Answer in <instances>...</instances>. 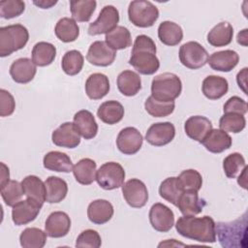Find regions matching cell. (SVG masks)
I'll list each match as a JSON object with an SVG mask.
<instances>
[{
    "instance_id": "1",
    "label": "cell",
    "mask_w": 248,
    "mask_h": 248,
    "mask_svg": "<svg viewBox=\"0 0 248 248\" xmlns=\"http://www.w3.org/2000/svg\"><path fill=\"white\" fill-rule=\"evenodd\" d=\"M156 52L154 41L147 35H139L135 39L129 64L140 75H153L160 68V61Z\"/></svg>"
},
{
    "instance_id": "2",
    "label": "cell",
    "mask_w": 248,
    "mask_h": 248,
    "mask_svg": "<svg viewBox=\"0 0 248 248\" xmlns=\"http://www.w3.org/2000/svg\"><path fill=\"white\" fill-rule=\"evenodd\" d=\"M215 222L210 216L195 217L183 215L175 224L176 232L183 237L202 243H214L216 241Z\"/></svg>"
},
{
    "instance_id": "3",
    "label": "cell",
    "mask_w": 248,
    "mask_h": 248,
    "mask_svg": "<svg viewBox=\"0 0 248 248\" xmlns=\"http://www.w3.org/2000/svg\"><path fill=\"white\" fill-rule=\"evenodd\" d=\"M246 213L242 218L233 222H219L215 224L216 234L221 246L226 248L244 246L242 241L245 242L246 239Z\"/></svg>"
},
{
    "instance_id": "4",
    "label": "cell",
    "mask_w": 248,
    "mask_h": 248,
    "mask_svg": "<svg viewBox=\"0 0 248 248\" xmlns=\"http://www.w3.org/2000/svg\"><path fill=\"white\" fill-rule=\"evenodd\" d=\"M29 40V32L19 23L0 27V56L6 57L23 48Z\"/></svg>"
},
{
    "instance_id": "5",
    "label": "cell",
    "mask_w": 248,
    "mask_h": 248,
    "mask_svg": "<svg viewBox=\"0 0 248 248\" xmlns=\"http://www.w3.org/2000/svg\"><path fill=\"white\" fill-rule=\"evenodd\" d=\"M182 91V82L173 73L157 75L151 82V96L160 102L174 101Z\"/></svg>"
},
{
    "instance_id": "6",
    "label": "cell",
    "mask_w": 248,
    "mask_h": 248,
    "mask_svg": "<svg viewBox=\"0 0 248 248\" xmlns=\"http://www.w3.org/2000/svg\"><path fill=\"white\" fill-rule=\"evenodd\" d=\"M128 17L135 26L147 28L153 26L159 18V10L150 1L135 0L129 4Z\"/></svg>"
},
{
    "instance_id": "7",
    "label": "cell",
    "mask_w": 248,
    "mask_h": 248,
    "mask_svg": "<svg viewBox=\"0 0 248 248\" xmlns=\"http://www.w3.org/2000/svg\"><path fill=\"white\" fill-rule=\"evenodd\" d=\"M125 175V170L119 163L107 162L97 170L96 181L104 190H114L122 187Z\"/></svg>"
},
{
    "instance_id": "8",
    "label": "cell",
    "mask_w": 248,
    "mask_h": 248,
    "mask_svg": "<svg viewBox=\"0 0 248 248\" xmlns=\"http://www.w3.org/2000/svg\"><path fill=\"white\" fill-rule=\"evenodd\" d=\"M207 50L198 42L190 41L179 48V60L183 66L191 70L203 67L208 61Z\"/></svg>"
},
{
    "instance_id": "9",
    "label": "cell",
    "mask_w": 248,
    "mask_h": 248,
    "mask_svg": "<svg viewBox=\"0 0 248 248\" xmlns=\"http://www.w3.org/2000/svg\"><path fill=\"white\" fill-rule=\"evenodd\" d=\"M118 22V10L112 5H107L101 10L97 19L90 23L87 32L90 36L108 34L117 26Z\"/></svg>"
},
{
    "instance_id": "10",
    "label": "cell",
    "mask_w": 248,
    "mask_h": 248,
    "mask_svg": "<svg viewBox=\"0 0 248 248\" xmlns=\"http://www.w3.org/2000/svg\"><path fill=\"white\" fill-rule=\"evenodd\" d=\"M122 194L126 202L134 208L143 207L148 201L147 188L138 178H132L125 182L122 185Z\"/></svg>"
},
{
    "instance_id": "11",
    "label": "cell",
    "mask_w": 248,
    "mask_h": 248,
    "mask_svg": "<svg viewBox=\"0 0 248 248\" xmlns=\"http://www.w3.org/2000/svg\"><path fill=\"white\" fill-rule=\"evenodd\" d=\"M43 204L32 199H26L16 202L12 209V220L16 226L26 225L34 221L39 215Z\"/></svg>"
},
{
    "instance_id": "12",
    "label": "cell",
    "mask_w": 248,
    "mask_h": 248,
    "mask_svg": "<svg viewBox=\"0 0 248 248\" xmlns=\"http://www.w3.org/2000/svg\"><path fill=\"white\" fill-rule=\"evenodd\" d=\"M149 222L152 228L160 232H167L174 225V214L167 205L156 202L149 210Z\"/></svg>"
},
{
    "instance_id": "13",
    "label": "cell",
    "mask_w": 248,
    "mask_h": 248,
    "mask_svg": "<svg viewBox=\"0 0 248 248\" xmlns=\"http://www.w3.org/2000/svg\"><path fill=\"white\" fill-rule=\"evenodd\" d=\"M116 57V50L112 49L104 41L93 42L87 51V61L98 67H108L111 65Z\"/></svg>"
},
{
    "instance_id": "14",
    "label": "cell",
    "mask_w": 248,
    "mask_h": 248,
    "mask_svg": "<svg viewBox=\"0 0 248 248\" xmlns=\"http://www.w3.org/2000/svg\"><path fill=\"white\" fill-rule=\"evenodd\" d=\"M143 141L142 135L135 127L122 129L116 138L118 150L125 155H134L140 151Z\"/></svg>"
},
{
    "instance_id": "15",
    "label": "cell",
    "mask_w": 248,
    "mask_h": 248,
    "mask_svg": "<svg viewBox=\"0 0 248 248\" xmlns=\"http://www.w3.org/2000/svg\"><path fill=\"white\" fill-rule=\"evenodd\" d=\"M175 137V127L170 122H157L152 124L146 134V141L153 146H164Z\"/></svg>"
},
{
    "instance_id": "16",
    "label": "cell",
    "mask_w": 248,
    "mask_h": 248,
    "mask_svg": "<svg viewBox=\"0 0 248 248\" xmlns=\"http://www.w3.org/2000/svg\"><path fill=\"white\" fill-rule=\"evenodd\" d=\"M51 140L57 146L76 148L80 143V135L74 123L65 122L52 132Z\"/></svg>"
},
{
    "instance_id": "17",
    "label": "cell",
    "mask_w": 248,
    "mask_h": 248,
    "mask_svg": "<svg viewBox=\"0 0 248 248\" xmlns=\"http://www.w3.org/2000/svg\"><path fill=\"white\" fill-rule=\"evenodd\" d=\"M71 229V219L64 211L51 212L46 220L45 232L52 238L64 237Z\"/></svg>"
},
{
    "instance_id": "18",
    "label": "cell",
    "mask_w": 248,
    "mask_h": 248,
    "mask_svg": "<svg viewBox=\"0 0 248 248\" xmlns=\"http://www.w3.org/2000/svg\"><path fill=\"white\" fill-rule=\"evenodd\" d=\"M36 73V65L27 57L18 58L10 66V76L16 83L25 84L30 82L35 78Z\"/></svg>"
},
{
    "instance_id": "19",
    "label": "cell",
    "mask_w": 248,
    "mask_h": 248,
    "mask_svg": "<svg viewBox=\"0 0 248 248\" xmlns=\"http://www.w3.org/2000/svg\"><path fill=\"white\" fill-rule=\"evenodd\" d=\"M212 129L211 121L207 117L202 115L191 116L184 123V131L186 135L199 142H202Z\"/></svg>"
},
{
    "instance_id": "20",
    "label": "cell",
    "mask_w": 248,
    "mask_h": 248,
    "mask_svg": "<svg viewBox=\"0 0 248 248\" xmlns=\"http://www.w3.org/2000/svg\"><path fill=\"white\" fill-rule=\"evenodd\" d=\"M239 61V55L232 49H225L213 52L209 57L207 63L214 71L231 72L236 67Z\"/></svg>"
},
{
    "instance_id": "21",
    "label": "cell",
    "mask_w": 248,
    "mask_h": 248,
    "mask_svg": "<svg viewBox=\"0 0 248 248\" xmlns=\"http://www.w3.org/2000/svg\"><path fill=\"white\" fill-rule=\"evenodd\" d=\"M114 209L112 204L103 199L91 202L87 207V217L90 222L96 225L108 223L113 216Z\"/></svg>"
},
{
    "instance_id": "22",
    "label": "cell",
    "mask_w": 248,
    "mask_h": 248,
    "mask_svg": "<svg viewBox=\"0 0 248 248\" xmlns=\"http://www.w3.org/2000/svg\"><path fill=\"white\" fill-rule=\"evenodd\" d=\"M211 153H222L232 146V137L221 129H212L201 142Z\"/></svg>"
},
{
    "instance_id": "23",
    "label": "cell",
    "mask_w": 248,
    "mask_h": 248,
    "mask_svg": "<svg viewBox=\"0 0 248 248\" xmlns=\"http://www.w3.org/2000/svg\"><path fill=\"white\" fill-rule=\"evenodd\" d=\"M108 78L102 73L91 74L85 81V93L91 100H100L109 91Z\"/></svg>"
},
{
    "instance_id": "24",
    "label": "cell",
    "mask_w": 248,
    "mask_h": 248,
    "mask_svg": "<svg viewBox=\"0 0 248 248\" xmlns=\"http://www.w3.org/2000/svg\"><path fill=\"white\" fill-rule=\"evenodd\" d=\"M74 124L79 135L85 140H91L98 133V124L94 115L87 109H81L75 113Z\"/></svg>"
},
{
    "instance_id": "25",
    "label": "cell",
    "mask_w": 248,
    "mask_h": 248,
    "mask_svg": "<svg viewBox=\"0 0 248 248\" xmlns=\"http://www.w3.org/2000/svg\"><path fill=\"white\" fill-rule=\"evenodd\" d=\"M205 204V201L199 197L197 191L185 190L180 196L176 206L183 215H197L202 211Z\"/></svg>"
},
{
    "instance_id": "26",
    "label": "cell",
    "mask_w": 248,
    "mask_h": 248,
    "mask_svg": "<svg viewBox=\"0 0 248 248\" xmlns=\"http://www.w3.org/2000/svg\"><path fill=\"white\" fill-rule=\"evenodd\" d=\"M229 90L228 80L220 76H207L202 84L203 95L209 100H218L225 96Z\"/></svg>"
},
{
    "instance_id": "27",
    "label": "cell",
    "mask_w": 248,
    "mask_h": 248,
    "mask_svg": "<svg viewBox=\"0 0 248 248\" xmlns=\"http://www.w3.org/2000/svg\"><path fill=\"white\" fill-rule=\"evenodd\" d=\"M119 92L127 97L135 96L141 89V79L139 74L131 70L121 72L116 79Z\"/></svg>"
},
{
    "instance_id": "28",
    "label": "cell",
    "mask_w": 248,
    "mask_h": 248,
    "mask_svg": "<svg viewBox=\"0 0 248 248\" xmlns=\"http://www.w3.org/2000/svg\"><path fill=\"white\" fill-rule=\"evenodd\" d=\"M233 37V28L228 21H221L217 23L208 33L207 42L215 47L226 46L230 45Z\"/></svg>"
},
{
    "instance_id": "29",
    "label": "cell",
    "mask_w": 248,
    "mask_h": 248,
    "mask_svg": "<svg viewBox=\"0 0 248 248\" xmlns=\"http://www.w3.org/2000/svg\"><path fill=\"white\" fill-rule=\"evenodd\" d=\"M124 112V108L121 103L115 100H109L100 105L97 110V116L104 123L113 125L123 119Z\"/></svg>"
},
{
    "instance_id": "30",
    "label": "cell",
    "mask_w": 248,
    "mask_h": 248,
    "mask_svg": "<svg viewBox=\"0 0 248 248\" xmlns=\"http://www.w3.org/2000/svg\"><path fill=\"white\" fill-rule=\"evenodd\" d=\"M45 169L57 172H70L73 170V163L69 155L61 151H49L43 159Z\"/></svg>"
},
{
    "instance_id": "31",
    "label": "cell",
    "mask_w": 248,
    "mask_h": 248,
    "mask_svg": "<svg viewBox=\"0 0 248 248\" xmlns=\"http://www.w3.org/2000/svg\"><path fill=\"white\" fill-rule=\"evenodd\" d=\"M96 162L90 158L80 159L74 167L73 173L77 180L81 185H90L96 180L97 172Z\"/></svg>"
},
{
    "instance_id": "32",
    "label": "cell",
    "mask_w": 248,
    "mask_h": 248,
    "mask_svg": "<svg viewBox=\"0 0 248 248\" xmlns=\"http://www.w3.org/2000/svg\"><path fill=\"white\" fill-rule=\"evenodd\" d=\"M21 185L26 198L44 204L46 202V189L45 182H43L40 177L37 175H27L22 179Z\"/></svg>"
},
{
    "instance_id": "33",
    "label": "cell",
    "mask_w": 248,
    "mask_h": 248,
    "mask_svg": "<svg viewBox=\"0 0 248 248\" xmlns=\"http://www.w3.org/2000/svg\"><path fill=\"white\" fill-rule=\"evenodd\" d=\"M45 185L46 189V202L48 203H58L68 194L67 182L58 176H48L45 181Z\"/></svg>"
},
{
    "instance_id": "34",
    "label": "cell",
    "mask_w": 248,
    "mask_h": 248,
    "mask_svg": "<svg viewBox=\"0 0 248 248\" xmlns=\"http://www.w3.org/2000/svg\"><path fill=\"white\" fill-rule=\"evenodd\" d=\"M158 38L164 45L174 46L182 41L183 30L177 23L166 20L158 27Z\"/></svg>"
},
{
    "instance_id": "35",
    "label": "cell",
    "mask_w": 248,
    "mask_h": 248,
    "mask_svg": "<svg viewBox=\"0 0 248 248\" xmlns=\"http://www.w3.org/2000/svg\"><path fill=\"white\" fill-rule=\"evenodd\" d=\"M181 181L178 176H170L163 180L159 186V195L161 198L176 206L177 202L184 192Z\"/></svg>"
},
{
    "instance_id": "36",
    "label": "cell",
    "mask_w": 248,
    "mask_h": 248,
    "mask_svg": "<svg viewBox=\"0 0 248 248\" xmlns=\"http://www.w3.org/2000/svg\"><path fill=\"white\" fill-rule=\"evenodd\" d=\"M54 33L61 42L72 43L78 38L79 27L74 18L62 17L57 21Z\"/></svg>"
},
{
    "instance_id": "37",
    "label": "cell",
    "mask_w": 248,
    "mask_h": 248,
    "mask_svg": "<svg viewBox=\"0 0 248 248\" xmlns=\"http://www.w3.org/2000/svg\"><path fill=\"white\" fill-rule=\"evenodd\" d=\"M32 61L36 66L50 65L56 56V47L47 42H39L32 48Z\"/></svg>"
},
{
    "instance_id": "38",
    "label": "cell",
    "mask_w": 248,
    "mask_h": 248,
    "mask_svg": "<svg viewBox=\"0 0 248 248\" xmlns=\"http://www.w3.org/2000/svg\"><path fill=\"white\" fill-rule=\"evenodd\" d=\"M106 43L114 50H121L131 46L132 37L129 29L117 25L113 30L106 34Z\"/></svg>"
},
{
    "instance_id": "39",
    "label": "cell",
    "mask_w": 248,
    "mask_h": 248,
    "mask_svg": "<svg viewBox=\"0 0 248 248\" xmlns=\"http://www.w3.org/2000/svg\"><path fill=\"white\" fill-rule=\"evenodd\" d=\"M95 0H76L70 1V10L73 18L78 22L89 21L96 10Z\"/></svg>"
},
{
    "instance_id": "40",
    "label": "cell",
    "mask_w": 248,
    "mask_h": 248,
    "mask_svg": "<svg viewBox=\"0 0 248 248\" xmlns=\"http://www.w3.org/2000/svg\"><path fill=\"white\" fill-rule=\"evenodd\" d=\"M46 232L38 228H26L19 235L23 248H43L46 243Z\"/></svg>"
},
{
    "instance_id": "41",
    "label": "cell",
    "mask_w": 248,
    "mask_h": 248,
    "mask_svg": "<svg viewBox=\"0 0 248 248\" xmlns=\"http://www.w3.org/2000/svg\"><path fill=\"white\" fill-rule=\"evenodd\" d=\"M84 58L79 50L72 49L67 51L61 61L63 72L68 76H76L80 73L83 68Z\"/></svg>"
},
{
    "instance_id": "42",
    "label": "cell",
    "mask_w": 248,
    "mask_h": 248,
    "mask_svg": "<svg viewBox=\"0 0 248 248\" xmlns=\"http://www.w3.org/2000/svg\"><path fill=\"white\" fill-rule=\"evenodd\" d=\"M174 108V101L160 102L155 100L152 96H149L144 102L145 110L153 117H166L173 112Z\"/></svg>"
},
{
    "instance_id": "43",
    "label": "cell",
    "mask_w": 248,
    "mask_h": 248,
    "mask_svg": "<svg viewBox=\"0 0 248 248\" xmlns=\"http://www.w3.org/2000/svg\"><path fill=\"white\" fill-rule=\"evenodd\" d=\"M246 126V119L244 115L239 113L228 112L224 113L219 120V127L225 132L233 134L240 133Z\"/></svg>"
},
{
    "instance_id": "44",
    "label": "cell",
    "mask_w": 248,
    "mask_h": 248,
    "mask_svg": "<svg viewBox=\"0 0 248 248\" xmlns=\"http://www.w3.org/2000/svg\"><path fill=\"white\" fill-rule=\"evenodd\" d=\"M245 167V159L238 152L231 153L223 160V170L228 178H235Z\"/></svg>"
},
{
    "instance_id": "45",
    "label": "cell",
    "mask_w": 248,
    "mask_h": 248,
    "mask_svg": "<svg viewBox=\"0 0 248 248\" xmlns=\"http://www.w3.org/2000/svg\"><path fill=\"white\" fill-rule=\"evenodd\" d=\"M24 195L21 182L16 180H10L5 185L1 186V197L8 206H14L18 202Z\"/></svg>"
},
{
    "instance_id": "46",
    "label": "cell",
    "mask_w": 248,
    "mask_h": 248,
    "mask_svg": "<svg viewBox=\"0 0 248 248\" xmlns=\"http://www.w3.org/2000/svg\"><path fill=\"white\" fill-rule=\"evenodd\" d=\"M178 178L181 181L184 190H194L199 192L202 186V174L197 170H185L180 172Z\"/></svg>"
},
{
    "instance_id": "47",
    "label": "cell",
    "mask_w": 248,
    "mask_h": 248,
    "mask_svg": "<svg viewBox=\"0 0 248 248\" xmlns=\"http://www.w3.org/2000/svg\"><path fill=\"white\" fill-rule=\"evenodd\" d=\"M25 10V3L21 0H4L0 2V16L11 19L20 16Z\"/></svg>"
},
{
    "instance_id": "48",
    "label": "cell",
    "mask_w": 248,
    "mask_h": 248,
    "mask_svg": "<svg viewBox=\"0 0 248 248\" xmlns=\"http://www.w3.org/2000/svg\"><path fill=\"white\" fill-rule=\"evenodd\" d=\"M102 245V239L99 232L95 230H85L79 233L76 241V247L99 248Z\"/></svg>"
},
{
    "instance_id": "49",
    "label": "cell",
    "mask_w": 248,
    "mask_h": 248,
    "mask_svg": "<svg viewBox=\"0 0 248 248\" xmlns=\"http://www.w3.org/2000/svg\"><path fill=\"white\" fill-rule=\"evenodd\" d=\"M16 108V101L14 96L5 89H0V115L2 117L10 116Z\"/></svg>"
},
{
    "instance_id": "50",
    "label": "cell",
    "mask_w": 248,
    "mask_h": 248,
    "mask_svg": "<svg viewBox=\"0 0 248 248\" xmlns=\"http://www.w3.org/2000/svg\"><path fill=\"white\" fill-rule=\"evenodd\" d=\"M223 111L224 113L233 112L244 115L247 112V103L238 96H232L224 104Z\"/></svg>"
},
{
    "instance_id": "51",
    "label": "cell",
    "mask_w": 248,
    "mask_h": 248,
    "mask_svg": "<svg viewBox=\"0 0 248 248\" xmlns=\"http://www.w3.org/2000/svg\"><path fill=\"white\" fill-rule=\"evenodd\" d=\"M247 68H243L240 72H238L237 76H236V81H237V84L239 86V88H241L243 90V92L245 94L246 93V77H247Z\"/></svg>"
},
{
    "instance_id": "52",
    "label": "cell",
    "mask_w": 248,
    "mask_h": 248,
    "mask_svg": "<svg viewBox=\"0 0 248 248\" xmlns=\"http://www.w3.org/2000/svg\"><path fill=\"white\" fill-rule=\"evenodd\" d=\"M9 181H10L9 168L4 163H1V184H0V186L5 185Z\"/></svg>"
},
{
    "instance_id": "53",
    "label": "cell",
    "mask_w": 248,
    "mask_h": 248,
    "mask_svg": "<svg viewBox=\"0 0 248 248\" xmlns=\"http://www.w3.org/2000/svg\"><path fill=\"white\" fill-rule=\"evenodd\" d=\"M57 3L56 0H40V1H33V4L38 6L41 9H49Z\"/></svg>"
},
{
    "instance_id": "54",
    "label": "cell",
    "mask_w": 248,
    "mask_h": 248,
    "mask_svg": "<svg viewBox=\"0 0 248 248\" xmlns=\"http://www.w3.org/2000/svg\"><path fill=\"white\" fill-rule=\"evenodd\" d=\"M247 29H243L242 31H240L238 34H237V38H236V41L239 45H242L244 46H247V43H246V40H247Z\"/></svg>"
}]
</instances>
